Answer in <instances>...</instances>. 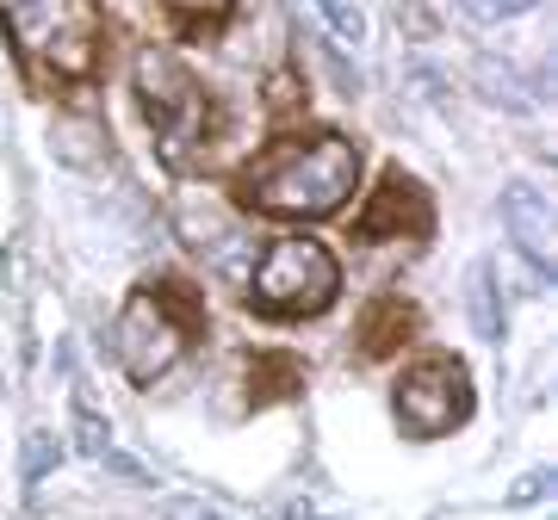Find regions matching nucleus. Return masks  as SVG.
<instances>
[{
	"label": "nucleus",
	"mask_w": 558,
	"mask_h": 520,
	"mask_svg": "<svg viewBox=\"0 0 558 520\" xmlns=\"http://www.w3.org/2000/svg\"><path fill=\"white\" fill-rule=\"evenodd\" d=\"M360 149L348 137H317L304 149L274 156L260 174H248V199L274 218H329L354 199Z\"/></svg>",
	"instance_id": "nucleus-1"
},
{
	"label": "nucleus",
	"mask_w": 558,
	"mask_h": 520,
	"mask_svg": "<svg viewBox=\"0 0 558 520\" xmlns=\"http://www.w3.org/2000/svg\"><path fill=\"white\" fill-rule=\"evenodd\" d=\"M336 292H341V267L311 236L267 242V255L255 260V280H248V304L260 317H317V310H329Z\"/></svg>",
	"instance_id": "nucleus-2"
},
{
	"label": "nucleus",
	"mask_w": 558,
	"mask_h": 520,
	"mask_svg": "<svg viewBox=\"0 0 558 520\" xmlns=\"http://www.w3.org/2000/svg\"><path fill=\"white\" fill-rule=\"evenodd\" d=\"M0 20L13 25L20 50L50 62L57 75H87L100 50V7L94 0H0Z\"/></svg>",
	"instance_id": "nucleus-3"
},
{
	"label": "nucleus",
	"mask_w": 558,
	"mask_h": 520,
	"mask_svg": "<svg viewBox=\"0 0 558 520\" xmlns=\"http://www.w3.org/2000/svg\"><path fill=\"white\" fill-rule=\"evenodd\" d=\"M180 347H186V335H180L168 298L131 292V304H124L119 322H112V354H119V366L131 372V384H156L161 372L180 360Z\"/></svg>",
	"instance_id": "nucleus-4"
},
{
	"label": "nucleus",
	"mask_w": 558,
	"mask_h": 520,
	"mask_svg": "<svg viewBox=\"0 0 558 520\" xmlns=\"http://www.w3.org/2000/svg\"><path fill=\"white\" fill-rule=\"evenodd\" d=\"M137 87H143V100H149V119L161 124L168 161L186 168V149H193V137H199V124H205V100H199V87H193V75H186L168 50H143Z\"/></svg>",
	"instance_id": "nucleus-5"
},
{
	"label": "nucleus",
	"mask_w": 558,
	"mask_h": 520,
	"mask_svg": "<svg viewBox=\"0 0 558 520\" xmlns=\"http://www.w3.org/2000/svg\"><path fill=\"white\" fill-rule=\"evenodd\" d=\"M465 416H472V384H465V372H459V366L428 360V366H416V372H403V384H398V421H403V434L435 441V434L459 428Z\"/></svg>",
	"instance_id": "nucleus-6"
},
{
	"label": "nucleus",
	"mask_w": 558,
	"mask_h": 520,
	"mask_svg": "<svg viewBox=\"0 0 558 520\" xmlns=\"http://www.w3.org/2000/svg\"><path fill=\"white\" fill-rule=\"evenodd\" d=\"M502 223H509L515 248L527 255V267L534 273H553V211L539 199V186H527V181L502 186Z\"/></svg>",
	"instance_id": "nucleus-7"
},
{
	"label": "nucleus",
	"mask_w": 558,
	"mask_h": 520,
	"mask_svg": "<svg viewBox=\"0 0 558 520\" xmlns=\"http://www.w3.org/2000/svg\"><path fill=\"white\" fill-rule=\"evenodd\" d=\"M391 230H410V236L428 230V193L416 181H403V174H391L385 193L373 199V211L360 218V236H391Z\"/></svg>",
	"instance_id": "nucleus-8"
},
{
	"label": "nucleus",
	"mask_w": 558,
	"mask_h": 520,
	"mask_svg": "<svg viewBox=\"0 0 558 520\" xmlns=\"http://www.w3.org/2000/svg\"><path fill=\"white\" fill-rule=\"evenodd\" d=\"M50 143H57V156L69 161V168H94V161H100V149H112L100 119H57Z\"/></svg>",
	"instance_id": "nucleus-9"
},
{
	"label": "nucleus",
	"mask_w": 558,
	"mask_h": 520,
	"mask_svg": "<svg viewBox=\"0 0 558 520\" xmlns=\"http://www.w3.org/2000/svg\"><path fill=\"white\" fill-rule=\"evenodd\" d=\"M465 310H472V329L484 341L502 335V310H497V280H490V267H472V280H465Z\"/></svg>",
	"instance_id": "nucleus-10"
},
{
	"label": "nucleus",
	"mask_w": 558,
	"mask_h": 520,
	"mask_svg": "<svg viewBox=\"0 0 558 520\" xmlns=\"http://www.w3.org/2000/svg\"><path fill=\"white\" fill-rule=\"evenodd\" d=\"M478 87L497 94V106H534V87H527L515 69H502V62H478Z\"/></svg>",
	"instance_id": "nucleus-11"
},
{
	"label": "nucleus",
	"mask_w": 558,
	"mask_h": 520,
	"mask_svg": "<svg viewBox=\"0 0 558 520\" xmlns=\"http://www.w3.org/2000/svg\"><path fill=\"white\" fill-rule=\"evenodd\" d=\"M311 13H317V20L329 25V38H341V44H360V38H366V20H360L354 0H311Z\"/></svg>",
	"instance_id": "nucleus-12"
},
{
	"label": "nucleus",
	"mask_w": 558,
	"mask_h": 520,
	"mask_svg": "<svg viewBox=\"0 0 558 520\" xmlns=\"http://www.w3.org/2000/svg\"><path fill=\"white\" fill-rule=\"evenodd\" d=\"M539 0H459V13L478 25H497V20H521V13H534Z\"/></svg>",
	"instance_id": "nucleus-13"
},
{
	"label": "nucleus",
	"mask_w": 558,
	"mask_h": 520,
	"mask_svg": "<svg viewBox=\"0 0 558 520\" xmlns=\"http://www.w3.org/2000/svg\"><path fill=\"white\" fill-rule=\"evenodd\" d=\"M75 441H81V453H94L100 459L106 446H112V434H106V421L87 409V403H75Z\"/></svg>",
	"instance_id": "nucleus-14"
},
{
	"label": "nucleus",
	"mask_w": 558,
	"mask_h": 520,
	"mask_svg": "<svg viewBox=\"0 0 558 520\" xmlns=\"http://www.w3.org/2000/svg\"><path fill=\"white\" fill-rule=\"evenodd\" d=\"M44 465H50V434H32L25 441V478H38Z\"/></svg>",
	"instance_id": "nucleus-15"
},
{
	"label": "nucleus",
	"mask_w": 558,
	"mask_h": 520,
	"mask_svg": "<svg viewBox=\"0 0 558 520\" xmlns=\"http://www.w3.org/2000/svg\"><path fill=\"white\" fill-rule=\"evenodd\" d=\"M168 7H180V13H205V20H223V13H230V0H168Z\"/></svg>",
	"instance_id": "nucleus-16"
},
{
	"label": "nucleus",
	"mask_w": 558,
	"mask_h": 520,
	"mask_svg": "<svg viewBox=\"0 0 558 520\" xmlns=\"http://www.w3.org/2000/svg\"><path fill=\"white\" fill-rule=\"evenodd\" d=\"M546 483H553V471H534V478L515 490V502H539V490H546Z\"/></svg>",
	"instance_id": "nucleus-17"
},
{
	"label": "nucleus",
	"mask_w": 558,
	"mask_h": 520,
	"mask_svg": "<svg viewBox=\"0 0 558 520\" xmlns=\"http://www.w3.org/2000/svg\"><path fill=\"white\" fill-rule=\"evenodd\" d=\"M174 520H223V515H218V508H180Z\"/></svg>",
	"instance_id": "nucleus-18"
}]
</instances>
